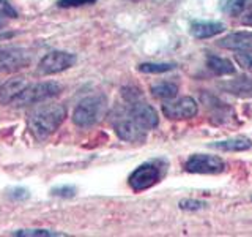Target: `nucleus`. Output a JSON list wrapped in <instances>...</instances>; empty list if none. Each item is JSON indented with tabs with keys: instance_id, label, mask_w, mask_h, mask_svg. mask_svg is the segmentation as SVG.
<instances>
[{
	"instance_id": "16",
	"label": "nucleus",
	"mask_w": 252,
	"mask_h": 237,
	"mask_svg": "<svg viewBox=\"0 0 252 237\" xmlns=\"http://www.w3.org/2000/svg\"><path fill=\"white\" fill-rule=\"evenodd\" d=\"M207 67L210 68L211 73H215L216 76H227V75L235 73V67L230 60L224 57H218V55H211V54L207 59Z\"/></svg>"
},
{
	"instance_id": "21",
	"label": "nucleus",
	"mask_w": 252,
	"mask_h": 237,
	"mask_svg": "<svg viewBox=\"0 0 252 237\" xmlns=\"http://www.w3.org/2000/svg\"><path fill=\"white\" fill-rule=\"evenodd\" d=\"M76 187L73 185H62V187H55L51 190L52 196H59V198H73L76 196Z\"/></svg>"
},
{
	"instance_id": "27",
	"label": "nucleus",
	"mask_w": 252,
	"mask_h": 237,
	"mask_svg": "<svg viewBox=\"0 0 252 237\" xmlns=\"http://www.w3.org/2000/svg\"><path fill=\"white\" fill-rule=\"evenodd\" d=\"M13 199H27L29 198V192L26 188H14L13 193H11Z\"/></svg>"
},
{
	"instance_id": "9",
	"label": "nucleus",
	"mask_w": 252,
	"mask_h": 237,
	"mask_svg": "<svg viewBox=\"0 0 252 237\" xmlns=\"http://www.w3.org/2000/svg\"><path fill=\"white\" fill-rule=\"evenodd\" d=\"M128 116L132 120H136L140 126H144L145 130H153L159 123L155 108L142 100L128 103Z\"/></svg>"
},
{
	"instance_id": "23",
	"label": "nucleus",
	"mask_w": 252,
	"mask_h": 237,
	"mask_svg": "<svg viewBox=\"0 0 252 237\" xmlns=\"http://www.w3.org/2000/svg\"><path fill=\"white\" fill-rule=\"evenodd\" d=\"M178 205H180V209L192 212V210H200V209H203L207 204H205L203 201H199V199H189V198H186V199H181L178 202Z\"/></svg>"
},
{
	"instance_id": "22",
	"label": "nucleus",
	"mask_w": 252,
	"mask_h": 237,
	"mask_svg": "<svg viewBox=\"0 0 252 237\" xmlns=\"http://www.w3.org/2000/svg\"><path fill=\"white\" fill-rule=\"evenodd\" d=\"M122 97L126 103H134L140 100V90L137 87L134 85H128V87H123L122 89Z\"/></svg>"
},
{
	"instance_id": "24",
	"label": "nucleus",
	"mask_w": 252,
	"mask_h": 237,
	"mask_svg": "<svg viewBox=\"0 0 252 237\" xmlns=\"http://www.w3.org/2000/svg\"><path fill=\"white\" fill-rule=\"evenodd\" d=\"M235 60L236 63L246 71H251L252 73V55L251 54H246V52H238L235 54Z\"/></svg>"
},
{
	"instance_id": "14",
	"label": "nucleus",
	"mask_w": 252,
	"mask_h": 237,
	"mask_svg": "<svg viewBox=\"0 0 252 237\" xmlns=\"http://www.w3.org/2000/svg\"><path fill=\"white\" fill-rule=\"evenodd\" d=\"M222 89L238 98H252V79L248 76H238L224 82Z\"/></svg>"
},
{
	"instance_id": "7",
	"label": "nucleus",
	"mask_w": 252,
	"mask_h": 237,
	"mask_svg": "<svg viewBox=\"0 0 252 237\" xmlns=\"http://www.w3.org/2000/svg\"><path fill=\"white\" fill-rule=\"evenodd\" d=\"M77 62L76 54L66 51H52L47 52L38 63V71L41 75H57L71 68Z\"/></svg>"
},
{
	"instance_id": "6",
	"label": "nucleus",
	"mask_w": 252,
	"mask_h": 237,
	"mask_svg": "<svg viewBox=\"0 0 252 237\" xmlns=\"http://www.w3.org/2000/svg\"><path fill=\"white\" fill-rule=\"evenodd\" d=\"M30 63V54L18 46H0V73H16Z\"/></svg>"
},
{
	"instance_id": "28",
	"label": "nucleus",
	"mask_w": 252,
	"mask_h": 237,
	"mask_svg": "<svg viewBox=\"0 0 252 237\" xmlns=\"http://www.w3.org/2000/svg\"><path fill=\"white\" fill-rule=\"evenodd\" d=\"M5 26H6V21L0 16V30H2V27H5Z\"/></svg>"
},
{
	"instance_id": "5",
	"label": "nucleus",
	"mask_w": 252,
	"mask_h": 237,
	"mask_svg": "<svg viewBox=\"0 0 252 237\" xmlns=\"http://www.w3.org/2000/svg\"><path fill=\"white\" fill-rule=\"evenodd\" d=\"M224 169L225 163L218 155L194 154L185 163V171L191 174H220Z\"/></svg>"
},
{
	"instance_id": "2",
	"label": "nucleus",
	"mask_w": 252,
	"mask_h": 237,
	"mask_svg": "<svg viewBox=\"0 0 252 237\" xmlns=\"http://www.w3.org/2000/svg\"><path fill=\"white\" fill-rule=\"evenodd\" d=\"M165 171H167V163L162 158L145 161L131 172L128 184L134 192H144L161 182Z\"/></svg>"
},
{
	"instance_id": "12",
	"label": "nucleus",
	"mask_w": 252,
	"mask_h": 237,
	"mask_svg": "<svg viewBox=\"0 0 252 237\" xmlns=\"http://www.w3.org/2000/svg\"><path fill=\"white\" fill-rule=\"evenodd\" d=\"M27 84L29 82L24 78H11L6 82L0 84V105H11L26 89Z\"/></svg>"
},
{
	"instance_id": "25",
	"label": "nucleus",
	"mask_w": 252,
	"mask_h": 237,
	"mask_svg": "<svg viewBox=\"0 0 252 237\" xmlns=\"http://www.w3.org/2000/svg\"><path fill=\"white\" fill-rule=\"evenodd\" d=\"M96 0H59L60 8H76V6H84V5H92Z\"/></svg>"
},
{
	"instance_id": "26",
	"label": "nucleus",
	"mask_w": 252,
	"mask_h": 237,
	"mask_svg": "<svg viewBox=\"0 0 252 237\" xmlns=\"http://www.w3.org/2000/svg\"><path fill=\"white\" fill-rule=\"evenodd\" d=\"M0 16L2 18H18V11L6 0H0Z\"/></svg>"
},
{
	"instance_id": "20",
	"label": "nucleus",
	"mask_w": 252,
	"mask_h": 237,
	"mask_svg": "<svg viewBox=\"0 0 252 237\" xmlns=\"http://www.w3.org/2000/svg\"><path fill=\"white\" fill-rule=\"evenodd\" d=\"M177 65L175 63H140L139 65V71L142 73H150V75H158V73H165V71H172Z\"/></svg>"
},
{
	"instance_id": "13",
	"label": "nucleus",
	"mask_w": 252,
	"mask_h": 237,
	"mask_svg": "<svg viewBox=\"0 0 252 237\" xmlns=\"http://www.w3.org/2000/svg\"><path fill=\"white\" fill-rule=\"evenodd\" d=\"M225 30V26L218 21H194L191 24V35L199 40H207L219 35Z\"/></svg>"
},
{
	"instance_id": "8",
	"label": "nucleus",
	"mask_w": 252,
	"mask_h": 237,
	"mask_svg": "<svg viewBox=\"0 0 252 237\" xmlns=\"http://www.w3.org/2000/svg\"><path fill=\"white\" fill-rule=\"evenodd\" d=\"M199 113V105L191 97H181L175 101H165L162 105V114L170 120H186Z\"/></svg>"
},
{
	"instance_id": "10",
	"label": "nucleus",
	"mask_w": 252,
	"mask_h": 237,
	"mask_svg": "<svg viewBox=\"0 0 252 237\" xmlns=\"http://www.w3.org/2000/svg\"><path fill=\"white\" fill-rule=\"evenodd\" d=\"M114 128H115L117 136L126 142H144L147 139L148 130H145L144 126H140L136 120H132L129 116H126V118L117 120Z\"/></svg>"
},
{
	"instance_id": "11",
	"label": "nucleus",
	"mask_w": 252,
	"mask_h": 237,
	"mask_svg": "<svg viewBox=\"0 0 252 237\" xmlns=\"http://www.w3.org/2000/svg\"><path fill=\"white\" fill-rule=\"evenodd\" d=\"M218 46L222 49H230L236 52H252V32H233L218 41Z\"/></svg>"
},
{
	"instance_id": "3",
	"label": "nucleus",
	"mask_w": 252,
	"mask_h": 237,
	"mask_svg": "<svg viewBox=\"0 0 252 237\" xmlns=\"http://www.w3.org/2000/svg\"><path fill=\"white\" fill-rule=\"evenodd\" d=\"M107 103L102 95H92L79 101L73 113V122L81 128H90L96 125L106 114Z\"/></svg>"
},
{
	"instance_id": "4",
	"label": "nucleus",
	"mask_w": 252,
	"mask_h": 237,
	"mask_svg": "<svg viewBox=\"0 0 252 237\" xmlns=\"http://www.w3.org/2000/svg\"><path fill=\"white\" fill-rule=\"evenodd\" d=\"M60 92H62V85L54 81L27 84L26 89L21 92V95L11 103V105L16 108L38 105V103H44L47 100L57 97V95H60Z\"/></svg>"
},
{
	"instance_id": "19",
	"label": "nucleus",
	"mask_w": 252,
	"mask_h": 237,
	"mask_svg": "<svg viewBox=\"0 0 252 237\" xmlns=\"http://www.w3.org/2000/svg\"><path fill=\"white\" fill-rule=\"evenodd\" d=\"M16 237H65L66 234L49 231V229H19V231L11 233Z\"/></svg>"
},
{
	"instance_id": "17",
	"label": "nucleus",
	"mask_w": 252,
	"mask_h": 237,
	"mask_svg": "<svg viewBox=\"0 0 252 237\" xmlns=\"http://www.w3.org/2000/svg\"><path fill=\"white\" fill-rule=\"evenodd\" d=\"M152 95L155 98H159V100H172L177 97L178 93V85L173 84V82H159L156 85H152Z\"/></svg>"
},
{
	"instance_id": "1",
	"label": "nucleus",
	"mask_w": 252,
	"mask_h": 237,
	"mask_svg": "<svg viewBox=\"0 0 252 237\" xmlns=\"http://www.w3.org/2000/svg\"><path fill=\"white\" fill-rule=\"evenodd\" d=\"M66 117V108L59 103L54 105H43L33 109L27 117V128L30 134L38 141L49 138L51 134L59 130Z\"/></svg>"
},
{
	"instance_id": "18",
	"label": "nucleus",
	"mask_w": 252,
	"mask_h": 237,
	"mask_svg": "<svg viewBox=\"0 0 252 237\" xmlns=\"http://www.w3.org/2000/svg\"><path fill=\"white\" fill-rule=\"evenodd\" d=\"M246 6V0H220V11L228 16H240Z\"/></svg>"
},
{
	"instance_id": "15",
	"label": "nucleus",
	"mask_w": 252,
	"mask_h": 237,
	"mask_svg": "<svg viewBox=\"0 0 252 237\" xmlns=\"http://www.w3.org/2000/svg\"><path fill=\"white\" fill-rule=\"evenodd\" d=\"M210 147L222 150V152H244V150H249L252 147V142L246 136H240V138H232V139H225V141H216L210 144Z\"/></svg>"
}]
</instances>
